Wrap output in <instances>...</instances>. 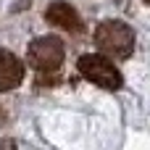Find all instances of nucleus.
Returning <instances> with one entry per match:
<instances>
[{
	"label": "nucleus",
	"instance_id": "0eeeda50",
	"mask_svg": "<svg viewBox=\"0 0 150 150\" xmlns=\"http://www.w3.org/2000/svg\"><path fill=\"white\" fill-rule=\"evenodd\" d=\"M145 3H150V0H145Z\"/></svg>",
	"mask_w": 150,
	"mask_h": 150
},
{
	"label": "nucleus",
	"instance_id": "39448f33",
	"mask_svg": "<svg viewBox=\"0 0 150 150\" xmlns=\"http://www.w3.org/2000/svg\"><path fill=\"white\" fill-rule=\"evenodd\" d=\"M21 79H24V63L11 50H0V92L16 90Z\"/></svg>",
	"mask_w": 150,
	"mask_h": 150
},
{
	"label": "nucleus",
	"instance_id": "7ed1b4c3",
	"mask_svg": "<svg viewBox=\"0 0 150 150\" xmlns=\"http://www.w3.org/2000/svg\"><path fill=\"white\" fill-rule=\"evenodd\" d=\"M79 71H82L84 79H90L92 84H98L103 90H119L121 87V74L105 55H98V53L82 55L79 58Z\"/></svg>",
	"mask_w": 150,
	"mask_h": 150
},
{
	"label": "nucleus",
	"instance_id": "f257e3e1",
	"mask_svg": "<svg viewBox=\"0 0 150 150\" xmlns=\"http://www.w3.org/2000/svg\"><path fill=\"white\" fill-rule=\"evenodd\" d=\"M95 45L105 55L127 58L134 50V32L124 21H103L95 29Z\"/></svg>",
	"mask_w": 150,
	"mask_h": 150
},
{
	"label": "nucleus",
	"instance_id": "20e7f679",
	"mask_svg": "<svg viewBox=\"0 0 150 150\" xmlns=\"http://www.w3.org/2000/svg\"><path fill=\"white\" fill-rule=\"evenodd\" d=\"M45 21L53 24V26H58V29H66V32H79L82 29L79 13L69 3H50L47 11H45Z\"/></svg>",
	"mask_w": 150,
	"mask_h": 150
},
{
	"label": "nucleus",
	"instance_id": "f03ea898",
	"mask_svg": "<svg viewBox=\"0 0 150 150\" xmlns=\"http://www.w3.org/2000/svg\"><path fill=\"white\" fill-rule=\"evenodd\" d=\"M63 55H66L63 42H61L58 37H53V34L32 40V42H29V47H26L29 66H32L34 71H42V74L55 71V69L63 63Z\"/></svg>",
	"mask_w": 150,
	"mask_h": 150
},
{
	"label": "nucleus",
	"instance_id": "423d86ee",
	"mask_svg": "<svg viewBox=\"0 0 150 150\" xmlns=\"http://www.w3.org/2000/svg\"><path fill=\"white\" fill-rule=\"evenodd\" d=\"M0 150H16V142L13 140H0Z\"/></svg>",
	"mask_w": 150,
	"mask_h": 150
}]
</instances>
